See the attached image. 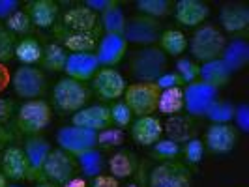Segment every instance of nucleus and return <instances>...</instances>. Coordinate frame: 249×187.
I'll return each mask as SVG.
<instances>
[{
  "mask_svg": "<svg viewBox=\"0 0 249 187\" xmlns=\"http://www.w3.org/2000/svg\"><path fill=\"white\" fill-rule=\"evenodd\" d=\"M71 124L85 127L88 131L100 133L103 129L111 127V112L107 105H88L83 107L81 111H77L71 116Z\"/></svg>",
  "mask_w": 249,
  "mask_h": 187,
  "instance_id": "obj_18",
  "label": "nucleus"
},
{
  "mask_svg": "<svg viewBox=\"0 0 249 187\" xmlns=\"http://www.w3.org/2000/svg\"><path fill=\"white\" fill-rule=\"evenodd\" d=\"M124 142V131L120 127H107L98 133V142H96V148L98 150H111L122 146Z\"/></svg>",
  "mask_w": 249,
  "mask_h": 187,
  "instance_id": "obj_39",
  "label": "nucleus"
},
{
  "mask_svg": "<svg viewBox=\"0 0 249 187\" xmlns=\"http://www.w3.org/2000/svg\"><path fill=\"white\" fill-rule=\"evenodd\" d=\"M92 187H120V182L114 180L111 174H101L92 180Z\"/></svg>",
  "mask_w": 249,
  "mask_h": 187,
  "instance_id": "obj_49",
  "label": "nucleus"
},
{
  "mask_svg": "<svg viewBox=\"0 0 249 187\" xmlns=\"http://www.w3.org/2000/svg\"><path fill=\"white\" fill-rule=\"evenodd\" d=\"M6 28L12 32V34H21V36H25L28 34L30 30H32V23H30V17L26 15V12L23 10H17V12H13L8 19H6Z\"/></svg>",
  "mask_w": 249,
  "mask_h": 187,
  "instance_id": "obj_41",
  "label": "nucleus"
},
{
  "mask_svg": "<svg viewBox=\"0 0 249 187\" xmlns=\"http://www.w3.org/2000/svg\"><path fill=\"white\" fill-rule=\"evenodd\" d=\"M173 6L175 4L171 0H139L137 2V10L141 12V15L152 17L156 21H160L163 17L171 15Z\"/></svg>",
  "mask_w": 249,
  "mask_h": 187,
  "instance_id": "obj_35",
  "label": "nucleus"
},
{
  "mask_svg": "<svg viewBox=\"0 0 249 187\" xmlns=\"http://www.w3.org/2000/svg\"><path fill=\"white\" fill-rule=\"evenodd\" d=\"M12 88L23 100H41L47 90V79L45 73L34 66H19L12 73Z\"/></svg>",
  "mask_w": 249,
  "mask_h": 187,
  "instance_id": "obj_6",
  "label": "nucleus"
},
{
  "mask_svg": "<svg viewBox=\"0 0 249 187\" xmlns=\"http://www.w3.org/2000/svg\"><path fill=\"white\" fill-rule=\"evenodd\" d=\"M184 109V94L182 88H171L161 90L160 101H158V111L165 116H175Z\"/></svg>",
  "mask_w": 249,
  "mask_h": 187,
  "instance_id": "obj_33",
  "label": "nucleus"
},
{
  "mask_svg": "<svg viewBox=\"0 0 249 187\" xmlns=\"http://www.w3.org/2000/svg\"><path fill=\"white\" fill-rule=\"evenodd\" d=\"M98 69H100V62L94 52H68L62 71L68 79L87 83V81H92Z\"/></svg>",
  "mask_w": 249,
  "mask_h": 187,
  "instance_id": "obj_15",
  "label": "nucleus"
},
{
  "mask_svg": "<svg viewBox=\"0 0 249 187\" xmlns=\"http://www.w3.org/2000/svg\"><path fill=\"white\" fill-rule=\"evenodd\" d=\"M156 86L160 90H171V88H184L182 79L175 71H165V73L156 81Z\"/></svg>",
  "mask_w": 249,
  "mask_h": 187,
  "instance_id": "obj_45",
  "label": "nucleus"
},
{
  "mask_svg": "<svg viewBox=\"0 0 249 187\" xmlns=\"http://www.w3.org/2000/svg\"><path fill=\"white\" fill-rule=\"evenodd\" d=\"M173 10H175L176 23L187 28L202 26L204 19L210 15V8L200 0H180L173 6Z\"/></svg>",
  "mask_w": 249,
  "mask_h": 187,
  "instance_id": "obj_20",
  "label": "nucleus"
},
{
  "mask_svg": "<svg viewBox=\"0 0 249 187\" xmlns=\"http://www.w3.org/2000/svg\"><path fill=\"white\" fill-rule=\"evenodd\" d=\"M51 150L53 148H51L49 140L43 138L41 135L26 137L25 148H23L26 157V165H28L26 180H41V169H43V163L47 161V157H49Z\"/></svg>",
  "mask_w": 249,
  "mask_h": 187,
  "instance_id": "obj_14",
  "label": "nucleus"
},
{
  "mask_svg": "<svg viewBox=\"0 0 249 187\" xmlns=\"http://www.w3.org/2000/svg\"><path fill=\"white\" fill-rule=\"evenodd\" d=\"M217 92L219 90L208 86L200 81L186 85L182 88V94H184V109L187 116H204L213 105V101L217 100Z\"/></svg>",
  "mask_w": 249,
  "mask_h": 187,
  "instance_id": "obj_11",
  "label": "nucleus"
},
{
  "mask_svg": "<svg viewBox=\"0 0 249 187\" xmlns=\"http://www.w3.org/2000/svg\"><path fill=\"white\" fill-rule=\"evenodd\" d=\"M8 187H19V186H8Z\"/></svg>",
  "mask_w": 249,
  "mask_h": 187,
  "instance_id": "obj_57",
  "label": "nucleus"
},
{
  "mask_svg": "<svg viewBox=\"0 0 249 187\" xmlns=\"http://www.w3.org/2000/svg\"><path fill=\"white\" fill-rule=\"evenodd\" d=\"M10 138H12V135L8 133V129H6L4 125H0V142L4 144V142H6V140H10Z\"/></svg>",
  "mask_w": 249,
  "mask_h": 187,
  "instance_id": "obj_52",
  "label": "nucleus"
},
{
  "mask_svg": "<svg viewBox=\"0 0 249 187\" xmlns=\"http://www.w3.org/2000/svg\"><path fill=\"white\" fill-rule=\"evenodd\" d=\"M231 77H232V73L229 71V68L225 66L221 58L199 66V81L208 85V86L215 88V90H219L223 85H227L231 81Z\"/></svg>",
  "mask_w": 249,
  "mask_h": 187,
  "instance_id": "obj_26",
  "label": "nucleus"
},
{
  "mask_svg": "<svg viewBox=\"0 0 249 187\" xmlns=\"http://www.w3.org/2000/svg\"><path fill=\"white\" fill-rule=\"evenodd\" d=\"M158 43H160V49L165 52V56H180L187 49V37L184 36V32L175 28L163 30Z\"/></svg>",
  "mask_w": 249,
  "mask_h": 187,
  "instance_id": "obj_31",
  "label": "nucleus"
},
{
  "mask_svg": "<svg viewBox=\"0 0 249 187\" xmlns=\"http://www.w3.org/2000/svg\"><path fill=\"white\" fill-rule=\"evenodd\" d=\"M163 133L167 135L169 140H175L178 144H184L189 138L195 137V124L191 120V116H169L167 122L163 125Z\"/></svg>",
  "mask_w": 249,
  "mask_h": 187,
  "instance_id": "obj_25",
  "label": "nucleus"
},
{
  "mask_svg": "<svg viewBox=\"0 0 249 187\" xmlns=\"http://www.w3.org/2000/svg\"><path fill=\"white\" fill-rule=\"evenodd\" d=\"M15 45L17 36L4 25H0V64H8L12 58H15Z\"/></svg>",
  "mask_w": 249,
  "mask_h": 187,
  "instance_id": "obj_40",
  "label": "nucleus"
},
{
  "mask_svg": "<svg viewBox=\"0 0 249 187\" xmlns=\"http://www.w3.org/2000/svg\"><path fill=\"white\" fill-rule=\"evenodd\" d=\"M127 187H142V186H141V184H129Z\"/></svg>",
  "mask_w": 249,
  "mask_h": 187,
  "instance_id": "obj_55",
  "label": "nucleus"
},
{
  "mask_svg": "<svg viewBox=\"0 0 249 187\" xmlns=\"http://www.w3.org/2000/svg\"><path fill=\"white\" fill-rule=\"evenodd\" d=\"M62 187H87V180H85L83 176H73V178H70Z\"/></svg>",
  "mask_w": 249,
  "mask_h": 187,
  "instance_id": "obj_51",
  "label": "nucleus"
},
{
  "mask_svg": "<svg viewBox=\"0 0 249 187\" xmlns=\"http://www.w3.org/2000/svg\"><path fill=\"white\" fill-rule=\"evenodd\" d=\"M2 150H4V144H2V142H0V153H2Z\"/></svg>",
  "mask_w": 249,
  "mask_h": 187,
  "instance_id": "obj_56",
  "label": "nucleus"
},
{
  "mask_svg": "<svg viewBox=\"0 0 249 187\" xmlns=\"http://www.w3.org/2000/svg\"><path fill=\"white\" fill-rule=\"evenodd\" d=\"M0 172L6 176L8 182H21L26 180L28 165L23 148L19 146H8L0 153Z\"/></svg>",
  "mask_w": 249,
  "mask_h": 187,
  "instance_id": "obj_19",
  "label": "nucleus"
},
{
  "mask_svg": "<svg viewBox=\"0 0 249 187\" xmlns=\"http://www.w3.org/2000/svg\"><path fill=\"white\" fill-rule=\"evenodd\" d=\"M225 43H227V39H225L223 32L219 28H215L213 25H204L199 26L193 32L187 47H189V52L193 56L191 60L204 64L221 58Z\"/></svg>",
  "mask_w": 249,
  "mask_h": 187,
  "instance_id": "obj_1",
  "label": "nucleus"
},
{
  "mask_svg": "<svg viewBox=\"0 0 249 187\" xmlns=\"http://www.w3.org/2000/svg\"><path fill=\"white\" fill-rule=\"evenodd\" d=\"M12 85V73L6 64H0V94Z\"/></svg>",
  "mask_w": 249,
  "mask_h": 187,
  "instance_id": "obj_50",
  "label": "nucleus"
},
{
  "mask_svg": "<svg viewBox=\"0 0 249 187\" xmlns=\"http://www.w3.org/2000/svg\"><path fill=\"white\" fill-rule=\"evenodd\" d=\"M178 155H182V144L169 138H160L152 146V157L158 161H175Z\"/></svg>",
  "mask_w": 249,
  "mask_h": 187,
  "instance_id": "obj_37",
  "label": "nucleus"
},
{
  "mask_svg": "<svg viewBox=\"0 0 249 187\" xmlns=\"http://www.w3.org/2000/svg\"><path fill=\"white\" fill-rule=\"evenodd\" d=\"M43 47L39 45V41L34 37H23L17 39L15 45V58L21 62V66H34L41 60Z\"/></svg>",
  "mask_w": 249,
  "mask_h": 187,
  "instance_id": "obj_30",
  "label": "nucleus"
},
{
  "mask_svg": "<svg viewBox=\"0 0 249 187\" xmlns=\"http://www.w3.org/2000/svg\"><path fill=\"white\" fill-rule=\"evenodd\" d=\"M58 39L62 41L68 52H94L100 41V34H77V32H62L58 30Z\"/></svg>",
  "mask_w": 249,
  "mask_h": 187,
  "instance_id": "obj_27",
  "label": "nucleus"
},
{
  "mask_svg": "<svg viewBox=\"0 0 249 187\" xmlns=\"http://www.w3.org/2000/svg\"><path fill=\"white\" fill-rule=\"evenodd\" d=\"M17 127L26 137L39 135L51 122V105L43 100L25 101L17 111Z\"/></svg>",
  "mask_w": 249,
  "mask_h": 187,
  "instance_id": "obj_4",
  "label": "nucleus"
},
{
  "mask_svg": "<svg viewBox=\"0 0 249 187\" xmlns=\"http://www.w3.org/2000/svg\"><path fill=\"white\" fill-rule=\"evenodd\" d=\"M221 60L229 68V71L234 75L242 68H246L249 62V45L244 39H232L229 43H225V49L221 52Z\"/></svg>",
  "mask_w": 249,
  "mask_h": 187,
  "instance_id": "obj_24",
  "label": "nucleus"
},
{
  "mask_svg": "<svg viewBox=\"0 0 249 187\" xmlns=\"http://www.w3.org/2000/svg\"><path fill=\"white\" fill-rule=\"evenodd\" d=\"M234 116V105L227 100H215L213 105L204 114V118H208L212 124H231Z\"/></svg>",
  "mask_w": 249,
  "mask_h": 187,
  "instance_id": "obj_36",
  "label": "nucleus"
},
{
  "mask_svg": "<svg viewBox=\"0 0 249 187\" xmlns=\"http://www.w3.org/2000/svg\"><path fill=\"white\" fill-rule=\"evenodd\" d=\"M163 135V124L156 116H141L131 122V138L141 146H154Z\"/></svg>",
  "mask_w": 249,
  "mask_h": 187,
  "instance_id": "obj_21",
  "label": "nucleus"
},
{
  "mask_svg": "<svg viewBox=\"0 0 249 187\" xmlns=\"http://www.w3.org/2000/svg\"><path fill=\"white\" fill-rule=\"evenodd\" d=\"M234 127L236 131H242V133H249V107L246 103H240L234 107Z\"/></svg>",
  "mask_w": 249,
  "mask_h": 187,
  "instance_id": "obj_44",
  "label": "nucleus"
},
{
  "mask_svg": "<svg viewBox=\"0 0 249 187\" xmlns=\"http://www.w3.org/2000/svg\"><path fill=\"white\" fill-rule=\"evenodd\" d=\"M161 90L156 83H133L124 90V103L129 107L133 116H152L158 111Z\"/></svg>",
  "mask_w": 249,
  "mask_h": 187,
  "instance_id": "obj_3",
  "label": "nucleus"
},
{
  "mask_svg": "<svg viewBox=\"0 0 249 187\" xmlns=\"http://www.w3.org/2000/svg\"><path fill=\"white\" fill-rule=\"evenodd\" d=\"M219 23L225 32H244L249 26V8L246 4H227L219 12Z\"/></svg>",
  "mask_w": 249,
  "mask_h": 187,
  "instance_id": "obj_23",
  "label": "nucleus"
},
{
  "mask_svg": "<svg viewBox=\"0 0 249 187\" xmlns=\"http://www.w3.org/2000/svg\"><path fill=\"white\" fill-rule=\"evenodd\" d=\"M175 73L182 79L184 86H186V85H191V83L199 81V64L195 62V60H191V58L180 56V58H176Z\"/></svg>",
  "mask_w": 249,
  "mask_h": 187,
  "instance_id": "obj_38",
  "label": "nucleus"
},
{
  "mask_svg": "<svg viewBox=\"0 0 249 187\" xmlns=\"http://www.w3.org/2000/svg\"><path fill=\"white\" fill-rule=\"evenodd\" d=\"M125 79L114 68H100L98 73L92 77V90L103 101H114L124 96Z\"/></svg>",
  "mask_w": 249,
  "mask_h": 187,
  "instance_id": "obj_13",
  "label": "nucleus"
},
{
  "mask_svg": "<svg viewBox=\"0 0 249 187\" xmlns=\"http://www.w3.org/2000/svg\"><path fill=\"white\" fill-rule=\"evenodd\" d=\"M17 10H19V2L17 0H0V19L6 21Z\"/></svg>",
  "mask_w": 249,
  "mask_h": 187,
  "instance_id": "obj_48",
  "label": "nucleus"
},
{
  "mask_svg": "<svg viewBox=\"0 0 249 187\" xmlns=\"http://www.w3.org/2000/svg\"><path fill=\"white\" fill-rule=\"evenodd\" d=\"M204 146L212 153H229L232 152L238 142V131L232 124H212L206 129Z\"/></svg>",
  "mask_w": 249,
  "mask_h": 187,
  "instance_id": "obj_16",
  "label": "nucleus"
},
{
  "mask_svg": "<svg viewBox=\"0 0 249 187\" xmlns=\"http://www.w3.org/2000/svg\"><path fill=\"white\" fill-rule=\"evenodd\" d=\"M58 30L77 34H100V17L81 4L64 12Z\"/></svg>",
  "mask_w": 249,
  "mask_h": 187,
  "instance_id": "obj_12",
  "label": "nucleus"
},
{
  "mask_svg": "<svg viewBox=\"0 0 249 187\" xmlns=\"http://www.w3.org/2000/svg\"><path fill=\"white\" fill-rule=\"evenodd\" d=\"M127 51V43L122 36L116 34H103L96 47V58L100 62V68H114L122 62Z\"/></svg>",
  "mask_w": 249,
  "mask_h": 187,
  "instance_id": "obj_17",
  "label": "nucleus"
},
{
  "mask_svg": "<svg viewBox=\"0 0 249 187\" xmlns=\"http://www.w3.org/2000/svg\"><path fill=\"white\" fill-rule=\"evenodd\" d=\"M129 69L137 83H156L167 71V56L160 47H142L131 54Z\"/></svg>",
  "mask_w": 249,
  "mask_h": 187,
  "instance_id": "obj_2",
  "label": "nucleus"
},
{
  "mask_svg": "<svg viewBox=\"0 0 249 187\" xmlns=\"http://www.w3.org/2000/svg\"><path fill=\"white\" fill-rule=\"evenodd\" d=\"M75 163H77V169L81 170L85 180H94L96 176L105 174V169H107V161L98 148L88 150L85 153L77 155Z\"/></svg>",
  "mask_w": 249,
  "mask_h": 187,
  "instance_id": "obj_28",
  "label": "nucleus"
},
{
  "mask_svg": "<svg viewBox=\"0 0 249 187\" xmlns=\"http://www.w3.org/2000/svg\"><path fill=\"white\" fill-rule=\"evenodd\" d=\"M83 6L88 8L90 12H94L96 15L98 13L101 15L103 12H107V10H111L114 6H118V2H114V0H85Z\"/></svg>",
  "mask_w": 249,
  "mask_h": 187,
  "instance_id": "obj_46",
  "label": "nucleus"
},
{
  "mask_svg": "<svg viewBox=\"0 0 249 187\" xmlns=\"http://www.w3.org/2000/svg\"><path fill=\"white\" fill-rule=\"evenodd\" d=\"M107 169H109L112 178L120 182V180H125V178L135 174L137 159L129 152H116V153H112L111 159L107 161Z\"/></svg>",
  "mask_w": 249,
  "mask_h": 187,
  "instance_id": "obj_29",
  "label": "nucleus"
},
{
  "mask_svg": "<svg viewBox=\"0 0 249 187\" xmlns=\"http://www.w3.org/2000/svg\"><path fill=\"white\" fill-rule=\"evenodd\" d=\"M10 184H8V180H6V176L0 172V187H8Z\"/></svg>",
  "mask_w": 249,
  "mask_h": 187,
  "instance_id": "obj_53",
  "label": "nucleus"
},
{
  "mask_svg": "<svg viewBox=\"0 0 249 187\" xmlns=\"http://www.w3.org/2000/svg\"><path fill=\"white\" fill-rule=\"evenodd\" d=\"M36 187H60V186H54V184H49V182H39V184H36Z\"/></svg>",
  "mask_w": 249,
  "mask_h": 187,
  "instance_id": "obj_54",
  "label": "nucleus"
},
{
  "mask_svg": "<svg viewBox=\"0 0 249 187\" xmlns=\"http://www.w3.org/2000/svg\"><path fill=\"white\" fill-rule=\"evenodd\" d=\"M182 153L189 165H199L204 155V142L197 137L189 138L187 142L182 144Z\"/></svg>",
  "mask_w": 249,
  "mask_h": 187,
  "instance_id": "obj_42",
  "label": "nucleus"
},
{
  "mask_svg": "<svg viewBox=\"0 0 249 187\" xmlns=\"http://www.w3.org/2000/svg\"><path fill=\"white\" fill-rule=\"evenodd\" d=\"M66 58H68V51L64 49L60 43H49L43 47V54H41V66L45 71H62L66 66Z\"/></svg>",
  "mask_w": 249,
  "mask_h": 187,
  "instance_id": "obj_32",
  "label": "nucleus"
},
{
  "mask_svg": "<svg viewBox=\"0 0 249 187\" xmlns=\"http://www.w3.org/2000/svg\"><path fill=\"white\" fill-rule=\"evenodd\" d=\"M13 111H15V103H13L12 100L0 98V125H4L12 118Z\"/></svg>",
  "mask_w": 249,
  "mask_h": 187,
  "instance_id": "obj_47",
  "label": "nucleus"
},
{
  "mask_svg": "<svg viewBox=\"0 0 249 187\" xmlns=\"http://www.w3.org/2000/svg\"><path fill=\"white\" fill-rule=\"evenodd\" d=\"M98 142V133L88 131L85 127L79 125H64L56 133V144L58 148L64 150L66 153H70L71 157H77L81 153H85L88 150L96 148Z\"/></svg>",
  "mask_w": 249,
  "mask_h": 187,
  "instance_id": "obj_8",
  "label": "nucleus"
},
{
  "mask_svg": "<svg viewBox=\"0 0 249 187\" xmlns=\"http://www.w3.org/2000/svg\"><path fill=\"white\" fill-rule=\"evenodd\" d=\"M75 170H77V163L73 157L70 153H66L64 150L54 148L51 150L47 161L43 163L41 180L62 187L70 178H73Z\"/></svg>",
  "mask_w": 249,
  "mask_h": 187,
  "instance_id": "obj_10",
  "label": "nucleus"
},
{
  "mask_svg": "<svg viewBox=\"0 0 249 187\" xmlns=\"http://www.w3.org/2000/svg\"><path fill=\"white\" fill-rule=\"evenodd\" d=\"M88 100H90V90L88 86H85V83H79L68 77L60 79L53 90V101L64 112L75 114L83 107H87Z\"/></svg>",
  "mask_w": 249,
  "mask_h": 187,
  "instance_id": "obj_5",
  "label": "nucleus"
},
{
  "mask_svg": "<svg viewBox=\"0 0 249 187\" xmlns=\"http://www.w3.org/2000/svg\"><path fill=\"white\" fill-rule=\"evenodd\" d=\"M161 32L163 30L160 21L139 13V15L125 19V28L122 37L125 39V43H135V45H142V47H154V43L160 41Z\"/></svg>",
  "mask_w": 249,
  "mask_h": 187,
  "instance_id": "obj_7",
  "label": "nucleus"
},
{
  "mask_svg": "<svg viewBox=\"0 0 249 187\" xmlns=\"http://www.w3.org/2000/svg\"><path fill=\"white\" fill-rule=\"evenodd\" d=\"M26 15L30 17L32 26L53 28L58 19V4L53 0H32L26 4Z\"/></svg>",
  "mask_w": 249,
  "mask_h": 187,
  "instance_id": "obj_22",
  "label": "nucleus"
},
{
  "mask_svg": "<svg viewBox=\"0 0 249 187\" xmlns=\"http://www.w3.org/2000/svg\"><path fill=\"white\" fill-rule=\"evenodd\" d=\"M109 112H111V122L116 127H125V125L131 124V120H133V114L129 111V107L125 105L124 101H116V103H112L111 107H109Z\"/></svg>",
  "mask_w": 249,
  "mask_h": 187,
  "instance_id": "obj_43",
  "label": "nucleus"
},
{
  "mask_svg": "<svg viewBox=\"0 0 249 187\" xmlns=\"http://www.w3.org/2000/svg\"><path fill=\"white\" fill-rule=\"evenodd\" d=\"M148 187H191V172L184 163L163 161L150 172Z\"/></svg>",
  "mask_w": 249,
  "mask_h": 187,
  "instance_id": "obj_9",
  "label": "nucleus"
},
{
  "mask_svg": "<svg viewBox=\"0 0 249 187\" xmlns=\"http://www.w3.org/2000/svg\"><path fill=\"white\" fill-rule=\"evenodd\" d=\"M100 28H103L105 34H116L122 36L125 28V15L120 10V6H114L111 10L103 12L100 15Z\"/></svg>",
  "mask_w": 249,
  "mask_h": 187,
  "instance_id": "obj_34",
  "label": "nucleus"
}]
</instances>
